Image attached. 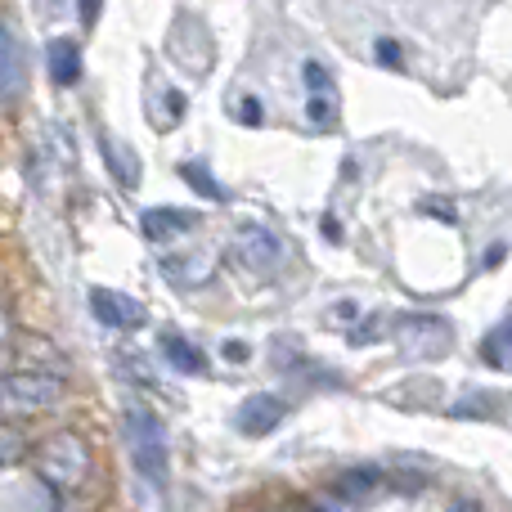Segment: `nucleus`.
Wrapping results in <instances>:
<instances>
[{
    "label": "nucleus",
    "instance_id": "18",
    "mask_svg": "<svg viewBox=\"0 0 512 512\" xmlns=\"http://www.w3.org/2000/svg\"><path fill=\"white\" fill-rule=\"evenodd\" d=\"M18 454H23V436H18L14 427H0V468L18 463Z\"/></svg>",
    "mask_w": 512,
    "mask_h": 512
},
{
    "label": "nucleus",
    "instance_id": "12",
    "mask_svg": "<svg viewBox=\"0 0 512 512\" xmlns=\"http://www.w3.org/2000/svg\"><path fill=\"white\" fill-rule=\"evenodd\" d=\"M18 90H23V50H18L14 32L0 23V104H9Z\"/></svg>",
    "mask_w": 512,
    "mask_h": 512
},
{
    "label": "nucleus",
    "instance_id": "8",
    "mask_svg": "<svg viewBox=\"0 0 512 512\" xmlns=\"http://www.w3.org/2000/svg\"><path fill=\"white\" fill-rule=\"evenodd\" d=\"M90 310H95L99 324L108 328H144V301L126 297L117 288H90Z\"/></svg>",
    "mask_w": 512,
    "mask_h": 512
},
{
    "label": "nucleus",
    "instance_id": "15",
    "mask_svg": "<svg viewBox=\"0 0 512 512\" xmlns=\"http://www.w3.org/2000/svg\"><path fill=\"white\" fill-rule=\"evenodd\" d=\"M162 355H167V360L176 364L180 373H203L207 369L203 351H198V346H189L180 333H162Z\"/></svg>",
    "mask_w": 512,
    "mask_h": 512
},
{
    "label": "nucleus",
    "instance_id": "16",
    "mask_svg": "<svg viewBox=\"0 0 512 512\" xmlns=\"http://www.w3.org/2000/svg\"><path fill=\"white\" fill-rule=\"evenodd\" d=\"M162 270H167L176 283H203L212 265H207V256H167Z\"/></svg>",
    "mask_w": 512,
    "mask_h": 512
},
{
    "label": "nucleus",
    "instance_id": "6",
    "mask_svg": "<svg viewBox=\"0 0 512 512\" xmlns=\"http://www.w3.org/2000/svg\"><path fill=\"white\" fill-rule=\"evenodd\" d=\"M234 261L252 274L279 270L283 265V239L274 230H265V225H243V230L234 234Z\"/></svg>",
    "mask_w": 512,
    "mask_h": 512
},
{
    "label": "nucleus",
    "instance_id": "2",
    "mask_svg": "<svg viewBox=\"0 0 512 512\" xmlns=\"http://www.w3.org/2000/svg\"><path fill=\"white\" fill-rule=\"evenodd\" d=\"M122 436H126L135 472H140L149 486H162V481H167V432H162V418L144 405H126Z\"/></svg>",
    "mask_w": 512,
    "mask_h": 512
},
{
    "label": "nucleus",
    "instance_id": "19",
    "mask_svg": "<svg viewBox=\"0 0 512 512\" xmlns=\"http://www.w3.org/2000/svg\"><path fill=\"white\" fill-rule=\"evenodd\" d=\"M99 9H104V0H77V14H81V23L86 27L99 23Z\"/></svg>",
    "mask_w": 512,
    "mask_h": 512
},
{
    "label": "nucleus",
    "instance_id": "9",
    "mask_svg": "<svg viewBox=\"0 0 512 512\" xmlns=\"http://www.w3.org/2000/svg\"><path fill=\"white\" fill-rule=\"evenodd\" d=\"M144 234H149L153 243H176L180 234L198 230V216L194 212H180V207H149V212L140 216Z\"/></svg>",
    "mask_w": 512,
    "mask_h": 512
},
{
    "label": "nucleus",
    "instance_id": "23",
    "mask_svg": "<svg viewBox=\"0 0 512 512\" xmlns=\"http://www.w3.org/2000/svg\"><path fill=\"white\" fill-rule=\"evenodd\" d=\"M373 59H382V63H396V45H391V41H378V45H373Z\"/></svg>",
    "mask_w": 512,
    "mask_h": 512
},
{
    "label": "nucleus",
    "instance_id": "13",
    "mask_svg": "<svg viewBox=\"0 0 512 512\" xmlns=\"http://www.w3.org/2000/svg\"><path fill=\"white\" fill-rule=\"evenodd\" d=\"M378 486H382V472L378 468H342L333 477V495L346 499V504H360V499L378 495Z\"/></svg>",
    "mask_w": 512,
    "mask_h": 512
},
{
    "label": "nucleus",
    "instance_id": "11",
    "mask_svg": "<svg viewBox=\"0 0 512 512\" xmlns=\"http://www.w3.org/2000/svg\"><path fill=\"white\" fill-rule=\"evenodd\" d=\"M45 68H50L54 86H77L81 81V45L72 41V36L50 41V50H45Z\"/></svg>",
    "mask_w": 512,
    "mask_h": 512
},
{
    "label": "nucleus",
    "instance_id": "17",
    "mask_svg": "<svg viewBox=\"0 0 512 512\" xmlns=\"http://www.w3.org/2000/svg\"><path fill=\"white\" fill-rule=\"evenodd\" d=\"M180 176H185L194 189H203V198H212V203H225V189L216 185L207 167H198V162H185V167H180Z\"/></svg>",
    "mask_w": 512,
    "mask_h": 512
},
{
    "label": "nucleus",
    "instance_id": "1",
    "mask_svg": "<svg viewBox=\"0 0 512 512\" xmlns=\"http://www.w3.org/2000/svg\"><path fill=\"white\" fill-rule=\"evenodd\" d=\"M32 468L54 495H77V490L86 486V472H90V445L81 441L77 432H54L41 441Z\"/></svg>",
    "mask_w": 512,
    "mask_h": 512
},
{
    "label": "nucleus",
    "instance_id": "3",
    "mask_svg": "<svg viewBox=\"0 0 512 512\" xmlns=\"http://www.w3.org/2000/svg\"><path fill=\"white\" fill-rule=\"evenodd\" d=\"M63 396L59 378L45 369H18L9 378H0V414L5 418H32L54 409Z\"/></svg>",
    "mask_w": 512,
    "mask_h": 512
},
{
    "label": "nucleus",
    "instance_id": "7",
    "mask_svg": "<svg viewBox=\"0 0 512 512\" xmlns=\"http://www.w3.org/2000/svg\"><path fill=\"white\" fill-rule=\"evenodd\" d=\"M283 418H288V400L270 396V391H256V396H248L234 409V427H239L243 436H270Z\"/></svg>",
    "mask_w": 512,
    "mask_h": 512
},
{
    "label": "nucleus",
    "instance_id": "25",
    "mask_svg": "<svg viewBox=\"0 0 512 512\" xmlns=\"http://www.w3.org/2000/svg\"><path fill=\"white\" fill-rule=\"evenodd\" d=\"M9 342V319H5V310H0V346Z\"/></svg>",
    "mask_w": 512,
    "mask_h": 512
},
{
    "label": "nucleus",
    "instance_id": "22",
    "mask_svg": "<svg viewBox=\"0 0 512 512\" xmlns=\"http://www.w3.org/2000/svg\"><path fill=\"white\" fill-rule=\"evenodd\" d=\"M490 400H463V405H454V414H486Z\"/></svg>",
    "mask_w": 512,
    "mask_h": 512
},
{
    "label": "nucleus",
    "instance_id": "5",
    "mask_svg": "<svg viewBox=\"0 0 512 512\" xmlns=\"http://www.w3.org/2000/svg\"><path fill=\"white\" fill-rule=\"evenodd\" d=\"M167 50H171V59H176L185 72H194V77H207V72H212V63H216L212 32H207V23H203V18H194V14H180L176 23H171Z\"/></svg>",
    "mask_w": 512,
    "mask_h": 512
},
{
    "label": "nucleus",
    "instance_id": "14",
    "mask_svg": "<svg viewBox=\"0 0 512 512\" xmlns=\"http://www.w3.org/2000/svg\"><path fill=\"white\" fill-rule=\"evenodd\" d=\"M481 360H486L490 369L512 373V315H504L486 337H481Z\"/></svg>",
    "mask_w": 512,
    "mask_h": 512
},
{
    "label": "nucleus",
    "instance_id": "10",
    "mask_svg": "<svg viewBox=\"0 0 512 512\" xmlns=\"http://www.w3.org/2000/svg\"><path fill=\"white\" fill-rule=\"evenodd\" d=\"M99 153H104V162H108V171H113V180L122 189H140V158H135V149L131 144H122L117 135H99Z\"/></svg>",
    "mask_w": 512,
    "mask_h": 512
},
{
    "label": "nucleus",
    "instance_id": "20",
    "mask_svg": "<svg viewBox=\"0 0 512 512\" xmlns=\"http://www.w3.org/2000/svg\"><path fill=\"white\" fill-rule=\"evenodd\" d=\"M248 342H225V360H234V364H248Z\"/></svg>",
    "mask_w": 512,
    "mask_h": 512
},
{
    "label": "nucleus",
    "instance_id": "24",
    "mask_svg": "<svg viewBox=\"0 0 512 512\" xmlns=\"http://www.w3.org/2000/svg\"><path fill=\"white\" fill-rule=\"evenodd\" d=\"M270 512H319V508H310V504H274Z\"/></svg>",
    "mask_w": 512,
    "mask_h": 512
},
{
    "label": "nucleus",
    "instance_id": "4",
    "mask_svg": "<svg viewBox=\"0 0 512 512\" xmlns=\"http://www.w3.org/2000/svg\"><path fill=\"white\" fill-rule=\"evenodd\" d=\"M396 346L409 360H441L454 346V328L432 310H414V315H405L396 324Z\"/></svg>",
    "mask_w": 512,
    "mask_h": 512
},
{
    "label": "nucleus",
    "instance_id": "21",
    "mask_svg": "<svg viewBox=\"0 0 512 512\" xmlns=\"http://www.w3.org/2000/svg\"><path fill=\"white\" fill-rule=\"evenodd\" d=\"M32 5H36V14H45V18H59L68 0H32Z\"/></svg>",
    "mask_w": 512,
    "mask_h": 512
}]
</instances>
